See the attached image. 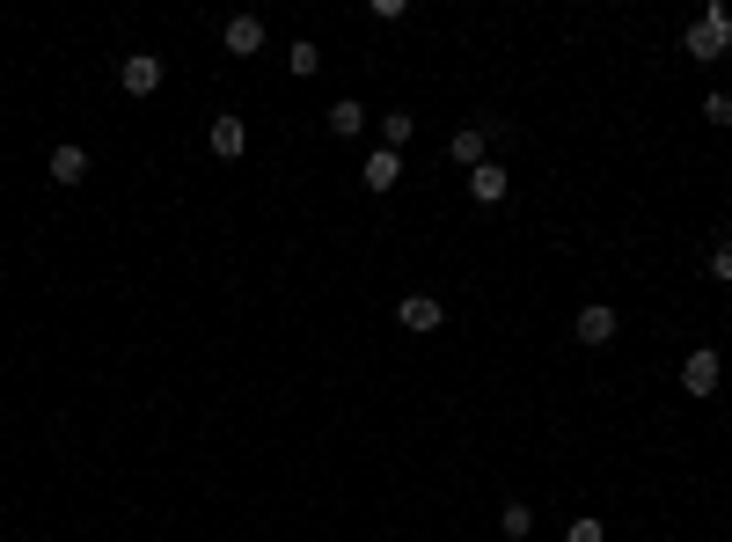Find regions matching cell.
I'll return each mask as SVG.
<instances>
[{
	"label": "cell",
	"mask_w": 732,
	"mask_h": 542,
	"mask_svg": "<svg viewBox=\"0 0 732 542\" xmlns=\"http://www.w3.org/2000/svg\"><path fill=\"white\" fill-rule=\"evenodd\" d=\"M81 176H88V154H81V148H51V184H67V191H73Z\"/></svg>",
	"instance_id": "obj_12"
},
{
	"label": "cell",
	"mask_w": 732,
	"mask_h": 542,
	"mask_svg": "<svg viewBox=\"0 0 732 542\" xmlns=\"http://www.w3.org/2000/svg\"><path fill=\"white\" fill-rule=\"evenodd\" d=\"M447 154H454L462 169H484V125H462V132L447 140Z\"/></svg>",
	"instance_id": "obj_11"
},
{
	"label": "cell",
	"mask_w": 732,
	"mask_h": 542,
	"mask_svg": "<svg viewBox=\"0 0 732 542\" xmlns=\"http://www.w3.org/2000/svg\"><path fill=\"white\" fill-rule=\"evenodd\" d=\"M615 330H623V316H615L609 301H586V308H579V345L601 352V345H615Z\"/></svg>",
	"instance_id": "obj_4"
},
{
	"label": "cell",
	"mask_w": 732,
	"mask_h": 542,
	"mask_svg": "<svg viewBox=\"0 0 732 542\" xmlns=\"http://www.w3.org/2000/svg\"><path fill=\"white\" fill-rule=\"evenodd\" d=\"M366 191H374V198H381V191H395V184H403V154H389V148H374V154H366Z\"/></svg>",
	"instance_id": "obj_8"
},
{
	"label": "cell",
	"mask_w": 732,
	"mask_h": 542,
	"mask_svg": "<svg viewBox=\"0 0 732 542\" xmlns=\"http://www.w3.org/2000/svg\"><path fill=\"white\" fill-rule=\"evenodd\" d=\"M395 322H403V330H417V338H433L439 322H447V308H439L433 294H403V301H395Z\"/></svg>",
	"instance_id": "obj_5"
},
{
	"label": "cell",
	"mask_w": 732,
	"mask_h": 542,
	"mask_svg": "<svg viewBox=\"0 0 732 542\" xmlns=\"http://www.w3.org/2000/svg\"><path fill=\"white\" fill-rule=\"evenodd\" d=\"M220 45L235 51V59H257V51H264V23H257V15H227Z\"/></svg>",
	"instance_id": "obj_7"
},
{
	"label": "cell",
	"mask_w": 732,
	"mask_h": 542,
	"mask_svg": "<svg viewBox=\"0 0 732 542\" xmlns=\"http://www.w3.org/2000/svg\"><path fill=\"white\" fill-rule=\"evenodd\" d=\"M704 118L710 125H732V96H704Z\"/></svg>",
	"instance_id": "obj_18"
},
{
	"label": "cell",
	"mask_w": 732,
	"mask_h": 542,
	"mask_svg": "<svg viewBox=\"0 0 732 542\" xmlns=\"http://www.w3.org/2000/svg\"><path fill=\"white\" fill-rule=\"evenodd\" d=\"M682 51H688V59H696V67H710V59H725V51H732V8H718V0H710L704 15L688 23Z\"/></svg>",
	"instance_id": "obj_1"
},
{
	"label": "cell",
	"mask_w": 732,
	"mask_h": 542,
	"mask_svg": "<svg viewBox=\"0 0 732 542\" xmlns=\"http://www.w3.org/2000/svg\"><path fill=\"white\" fill-rule=\"evenodd\" d=\"M718 381H725V360H718V345H696L682 360V389L688 396H718Z\"/></svg>",
	"instance_id": "obj_2"
},
{
	"label": "cell",
	"mask_w": 732,
	"mask_h": 542,
	"mask_svg": "<svg viewBox=\"0 0 732 542\" xmlns=\"http://www.w3.org/2000/svg\"><path fill=\"white\" fill-rule=\"evenodd\" d=\"M411 140H417V118H411V110H389V118H381V148L403 154Z\"/></svg>",
	"instance_id": "obj_13"
},
{
	"label": "cell",
	"mask_w": 732,
	"mask_h": 542,
	"mask_svg": "<svg viewBox=\"0 0 732 542\" xmlns=\"http://www.w3.org/2000/svg\"><path fill=\"white\" fill-rule=\"evenodd\" d=\"M498 535H506V542H528V535H535V514H528V506L512 498L506 514H498Z\"/></svg>",
	"instance_id": "obj_14"
},
{
	"label": "cell",
	"mask_w": 732,
	"mask_h": 542,
	"mask_svg": "<svg viewBox=\"0 0 732 542\" xmlns=\"http://www.w3.org/2000/svg\"><path fill=\"white\" fill-rule=\"evenodd\" d=\"M162 74H169V67H162L154 51H132V59H118V89H125V96H154V89H162Z\"/></svg>",
	"instance_id": "obj_3"
},
{
	"label": "cell",
	"mask_w": 732,
	"mask_h": 542,
	"mask_svg": "<svg viewBox=\"0 0 732 542\" xmlns=\"http://www.w3.org/2000/svg\"><path fill=\"white\" fill-rule=\"evenodd\" d=\"M564 542H609V528L593 514H579V520H564Z\"/></svg>",
	"instance_id": "obj_16"
},
{
	"label": "cell",
	"mask_w": 732,
	"mask_h": 542,
	"mask_svg": "<svg viewBox=\"0 0 732 542\" xmlns=\"http://www.w3.org/2000/svg\"><path fill=\"white\" fill-rule=\"evenodd\" d=\"M710 279H725V286H732V235L710 243Z\"/></svg>",
	"instance_id": "obj_17"
},
{
	"label": "cell",
	"mask_w": 732,
	"mask_h": 542,
	"mask_svg": "<svg viewBox=\"0 0 732 542\" xmlns=\"http://www.w3.org/2000/svg\"><path fill=\"white\" fill-rule=\"evenodd\" d=\"M322 125H330L338 140H359V132H366V103H352V96L330 103V118H322Z\"/></svg>",
	"instance_id": "obj_10"
},
{
	"label": "cell",
	"mask_w": 732,
	"mask_h": 542,
	"mask_svg": "<svg viewBox=\"0 0 732 542\" xmlns=\"http://www.w3.org/2000/svg\"><path fill=\"white\" fill-rule=\"evenodd\" d=\"M506 191H512V176L498 169V162H484V169H469V198H476V205H498Z\"/></svg>",
	"instance_id": "obj_9"
},
{
	"label": "cell",
	"mask_w": 732,
	"mask_h": 542,
	"mask_svg": "<svg viewBox=\"0 0 732 542\" xmlns=\"http://www.w3.org/2000/svg\"><path fill=\"white\" fill-rule=\"evenodd\" d=\"M286 67H293V74H300V81H316V74H322V51L308 45V37H300V45L286 51Z\"/></svg>",
	"instance_id": "obj_15"
},
{
	"label": "cell",
	"mask_w": 732,
	"mask_h": 542,
	"mask_svg": "<svg viewBox=\"0 0 732 542\" xmlns=\"http://www.w3.org/2000/svg\"><path fill=\"white\" fill-rule=\"evenodd\" d=\"M205 140H213V154H220V162H243V154H249V125L235 118V110H220Z\"/></svg>",
	"instance_id": "obj_6"
}]
</instances>
